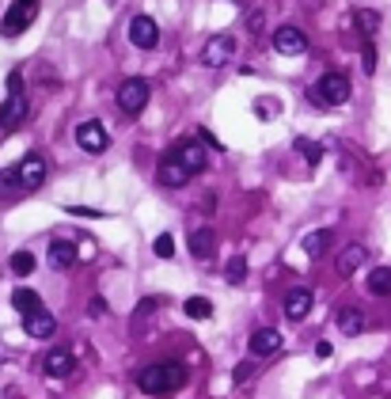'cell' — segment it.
<instances>
[{
	"mask_svg": "<svg viewBox=\"0 0 391 399\" xmlns=\"http://www.w3.org/2000/svg\"><path fill=\"white\" fill-rule=\"evenodd\" d=\"M34 16H38V0H12V8L4 12V23H0L4 38H19Z\"/></svg>",
	"mask_w": 391,
	"mask_h": 399,
	"instance_id": "2",
	"label": "cell"
},
{
	"mask_svg": "<svg viewBox=\"0 0 391 399\" xmlns=\"http://www.w3.org/2000/svg\"><path fill=\"white\" fill-rule=\"evenodd\" d=\"M353 19H357V27H361L365 34H376V31H380V23H383V19H380V12H372V8H361Z\"/></svg>",
	"mask_w": 391,
	"mask_h": 399,
	"instance_id": "28",
	"label": "cell"
},
{
	"mask_svg": "<svg viewBox=\"0 0 391 399\" xmlns=\"http://www.w3.org/2000/svg\"><path fill=\"white\" fill-rule=\"evenodd\" d=\"M311 301H316L311 289H304V285H300V289H293V293L285 297V316L293 319V323H300V319L311 312Z\"/></svg>",
	"mask_w": 391,
	"mask_h": 399,
	"instance_id": "13",
	"label": "cell"
},
{
	"mask_svg": "<svg viewBox=\"0 0 391 399\" xmlns=\"http://www.w3.org/2000/svg\"><path fill=\"white\" fill-rule=\"evenodd\" d=\"M296 152H300L304 160L311 163V168L323 160V145H319V141H304V137H296Z\"/></svg>",
	"mask_w": 391,
	"mask_h": 399,
	"instance_id": "27",
	"label": "cell"
},
{
	"mask_svg": "<svg viewBox=\"0 0 391 399\" xmlns=\"http://www.w3.org/2000/svg\"><path fill=\"white\" fill-rule=\"evenodd\" d=\"M130 42L137 49H156V46H160V27H156V19L152 16H133Z\"/></svg>",
	"mask_w": 391,
	"mask_h": 399,
	"instance_id": "6",
	"label": "cell"
},
{
	"mask_svg": "<svg viewBox=\"0 0 391 399\" xmlns=\"http://www.w3.org/2000/svg\"><path fill=\"white\" fill-rule=\"evenodd\" d=\"M76 145H80L84 152H103V148L110 145V133L99 122H80L76 126Z\"/></svg>",
	"mask_w": 391,
	"mask_h": 399,
	"instance_id": "10",
	"label": "cell"
},
{
	"mask_svg": "<svg viewBox=\"0 0 391 399\" xmlns=\"http://www.w3.org/2000/svg\"><path fill=\"white\" fill-rule=\"evenodd\" d=\"M12 304H16V312H23V316L42 312V297L34 293V289H16V293H12Z\"/></svg>",
	"mask_w": 391,
	"mask_h": 399,
	"instance_id": "22",
	"label": "cell"
},
{
	"mask_svg": "<svg viewBox=\"0 0 391 399\" xmlns=\"http://www.w3.org/2000/svg\"><path fill=\"white\" fill-rule=\"evenodd\" d=\"M361 69H365L368 76L376 73V49L372 46H365V54H361Z\"/></svg>",
	"mask_w": 391,
	"mask_h": 399,
	"instance_id": "33",
	"label": "cell"
},
{
	"mask_svg": "<svg viewBox=\"0 0 391 399\" xmlns=\"http://www.w3.org/2000/svg\"><path fill=\"white\" fill-rule=\"evenodd\" d=\"M88 316H91V319L106 316V301H103V297H91V301H88Z\"/></svg>",
	"mask_w": 391,
	"mask_h": 399,
	"instance_id": "34",
	"label": "cell"
},
{
	"mask_svg": "<svg viewBox=\"0 0 391 399\" xmlns=\"http://www.w3.org/2000/svg\"><path fill=\"white\" fill-rule=\"evenodd\" d=\"M281 350V331H274V327H262V331L251 334V354L254 358H270V354Z\"/></svg>",
	"mask_w": 391,
	"mask_h": 399,
	"instance_id": "12",
	"label": "cell"
},
{
	"mask_svg": "<svg viewBox=\"0 0 391 399\" xmlns=\"http://www.w3.org/2000/svg\"><path fill=\"white\" fill-rule=\"evenodd\" d=\"M69 213H76V217H106V213H99V209H84V205H69Z\"/></svg>",
	"mask_w": 391,
	"mask_h": 399,
	"instance_id": "37",
	"label": "cell"
},
{
	"mask_svg": "<svg viewBox=\"0 0 391 399\" xmlns=\"http://www.w3.org/2000/svg\"><path fill=\"white\" fill-rule=\"evenodd\" d=\"M334 323H338V334H346V339H353V334L365 331V316H361V308H338V312H334Z\"/></svg>",
	"mask_w": 391,
	"mask_h": 399,
	"instance_id": "17",
	"label": "cell"
},
{
	"mask_svg": "<svg viewBox=\"0 0 391 399\" xmlns=\"http://www.w3.org/2000/svg\"><path fill=\"white\" fill-rule=\"evenodd\" d=\"M331 350H334L331 342H319V346H316V354H319V358H331Z\"/></svg>",
	"mask_w": 391,
	"mask_h": 399,
	"instance_id": "38",
	"label": "cell"
},
{
	"mask_svg": "<svg viewBox=\"0 0 391 399\" xmlns=\"http://www.w3.org/2000/svg\"><path fill=\"white\" fill-rule=\"evenodd\" d=\"M274 49L277 54H304L308 49V34L300 31V27H293V23H285V27H277L274 31Z\"/></svg>",
	"mask_w": 391,
	"mask_h": 399,
	"instance_id": "7",
	"label": "cell"
},
{
	"mask_svg": "<svg viewBox=\"0 0 391 399\" xmlns=\"http://www.w3.org/2000/svg\"><path fill=\"white\" fill-rule=\"evenodd\" d=\"M16 175H19V183H23V190H38L42 183H46V160H42L38 152L23 156L19 168H16Z\"/></svg>",
	"mask_w": 391,
	"mask_h": 399,
	"instance_id": "9",
	"label": "cell"
},
{
	"mask_svg": "<svg viewBox=\"0 0 391 399\" xmlns=\"http://www.w3.org/2000/svg\"><path fill=\"white\" fill-rule=\"evenodd\" d=\"M224 277H228L232 285H239L247 277V259L244 255H236V259H228V266H224Z\"/></svg>",
	"mask_w": 391,
	"mask_h": 399,
	"instance_id": "30",
	"label": "cell"
},
{
	"mask_svg": "<svg viewBox=\"0 0 391 399\" xmlns=\"http://www.w3.org/2000/svg\"><path fill=\"white\" fill-rule=\"evenodd\" d=\"M23 122H27V99L23 95H8V99H4V106H0V130L16 133Z\"/></svg>",
	"mask_w": 391,
	"mask_h": 399,
	"instance_id": "11",
	"label": "cell"
},
{
	"mask_svg": "<svg viewBox=\"0 0 391 399\" xmlns=\"http://www.w3.org/2000/svg\"><path fill=\"white\" fill-rule=\"evenodd\" d=\"M156 179H160L163 187L179 190V187H187V183H190V171L179 163V156H175V152H167V156L160 160V168H156Z\"/></svg>",
	"mask_w": 391,
	"mask_h": 399,
	"instance_id": "8",
	"label": "cell"
},
{
	"mask_svg": "<svg viewBox=\"0 0 391 399\" xmlns=\"http://www.w3.org/2000/svg\"><path fill=\"white\" fill-rule=\"evenodd\" d=\"M262 23H266V19H262V12H251V19H247V27H251V34H262Z\"/></svg>",
	"mask_w": 391,
	"mask_h": 399,
	"instance_id": "35",
	"label": "cell"
},
{
	"mask_svg": "<svg viewBox=\"0 0 391 399\" xmlns=\"http://www.w3.org/2000/svg\"><path fill=\"white\" fill-rule=\"evenodd\" d=\"M175 156H179V163L190 171V175H198V171L209 163V152H205L202 145H194V141H190V145H179V148H175Z\"/></svg>",
	"mask_w": 391,
	"mask_h": 399,
	"instance_id": "15",
	"label": "cell"
},
{
	"mask_svg": "<svg viewBox=\"0 0 391 399\" xmlns=\"http://www.w3.org/2000/svg\"><path fill=\"white\" fill-rule=\"evenodd\" d=\"M152 247H156V255H160V259H171V255H175V240H171V232H160Z\"/></svg>",
	"mask_w": 391,
	"mask_h": 399,
	"instance_id": "31",
	"label": "cell"
},
{
	"mask_svg": "<svg viewBox=\"0 0 391 399\" xmlns=\"http://www.w3.org/2000/svg\"><path fill=\"white\" fill-rule=\"evenodd\" d=\"M350 76L346 73H323L319 76V84H316V99L323 106H342L346 99H350Z\"/></svg>",
	"mask_w": 391,
	"mask_h": 399,
	"instance_id": "3",
	"label": "cell"
},
{
	"mask_svg": "<svg viewBox=\"0 0 391 399\" xmlns=\"http://www.w3.org/2000/svg\"><path fill=\"white\" fill-rule=\"evenodd\" d=\"M327 244H331V228H316V232H308V236L300 240V247H304L308 259H319V255L327 251Z\"/></svg>",
	"mask_w": 391,
	"mask_h": 399,
	"instance_id": "21",
	"label": "cell"
},
{
	"mask_svg": "<svg viewBox=\"0 0 391 399\" xmlns=\"http://www.w3.org/2000/svg\"><path fill=\"white\" fill-rule=\"evenodd\" d=\"M23 331L31 339H49V334L58 331V319L49 316V312H34V316H23Z\"/></svg>",
	"mask_w": 391,
	"mask_h": 399,
	"instance_id": "16",
	"label": "cell"
},
{
	"mask_svg": "<svg viewBox=\"0 0 391 399\" xmlns=\"http://www.w3.org/2000/svg\"><path fill=\"white\" fill-rule=\"evenodd\" d=\"M19 190H23V183H19L16 171H0V202H12Z\"/></svg>",
	"mask_w": 391,
	"mask_h": 399,
	"instance_id": "24",
	"label": "cell"
},
{
	"mask_svg": "<svg viewBox=\"0 0 391 399\" xmlns=\"http://www.w3.org/2000/svg\"><path fill=\"white\" fill-rule=\"evenodd\" d=\"M182 312H187L190 319H209L213 316V304L205 301V297H190V301L182 304Z\"/></svg>",
	"mask_w": 391,
	"mask_h": 399,
	"instance_id": "25",
	"label": "cell"
},
{
	"mask_svg": "<svg viewBox=\"0 0 391 399\" xmlns=\"http://www.w3.org/2000/svg\"><path fill=\"white\" fill-rule=\"evenodd\" d=\"M213 251H217V232L213 228H198L190 236V255L194 259H213Z\"/></svg>",
	"mask_w": 391,
	"mask_h": 399,
	"instance_id": "19",
	"label": "cell"
},
{
	"mask_svg": "<svg viewBox=\"0 0 391 399\" xmlns=\"http://www.w3.org/2000/svg\"><path fill=\"white\" fill-rule=\"evenodd\" d=\"M368 293L372 297H391V270L388 266H376L368 274Z\"/></svg>",
	"mask_w": 391,
	"mask_h": 399,
	"instance_id": "23",
	"label": "cell"
},
{
	"mask_svg": "<svg viewBox=\"0 0 391 399\" xmlns=\"http://www.w3.org/2000/svg\"><path fill=\"white\" fill-rule=\"evenodd\" d=\"M76 262V244H69V240H54L49 244V266L54 270H69Z\"/></svg>",
	"mask_w": 391,
	"mask_h": 399,
	"instance_id": "20",
	"label": "cell"
},
{
	"mask_svg": "<svg viewBox=\"0 0 391 399\" xmlns=\"http://www.w3.org/2000/svg\"><path fill=\"white\" fill-rule=\"evenodd\" d=\"M12 274H19V277L34 274V255L31 251H16V255H12Z\"/></svg>",
	"mask_w": 391,
	"mask_h": 399,
	"instance_id": "29",
	"label": "cell"
},
{
	"mask_svg": "<svg viewBox=\"0 0 391 399\" xmlns=\"http://www.w3.org/2000/svg\"><path fill=\"white\" fill-rule=\"evenodd\" d=\"M76 369V358L69 350H49L46 354V373L54 376V380H61V376H69Z\"/></svg>",
	"mask_w": 391,
	"mask_h": 399,
	"instance_id": "18",
	"label": "cell"
},
{
	"mask_svg": "<svg viewBox=\"0 0 391 399\" xmlns=\"http://www.w3.org/2000/svg\"><path fill=\"white\" fill-rule=\"evenodd\" d=\"M8 88H12V95H23V76L12 73V76H8Z\"/></svg>",
	"mask_w": 391,
	"mask_h": 399,
	"instance_id": "36",
	"label": "cell"
},
{
	"mask_svg": "<svg viewBox=\"0 0 391 399\" xmlns=\"http://www.w3.org/2000/svg\"><path fill=\"white\" fill-rule=\"evenodd\" d=\"M156 308H160V304H156L152 297H148V301H141L137 312H133V331H145V323L156 316Z\"/></svg>",
	"mask_w": 391,
	"mask_h": 399,
	"instance_id": "26",
	"label": "cell"
},
{
	"mask_svg": "<svg viewBox=\"0 0 391 399\" xmlns=\"http://www.w3.org/2000/svg\"><path fill=\"white\" fill-rule=\"evenodd\" d=\"M368 262V251H365V244H350L342 255H338V274L342 277H350V274H357L361 266Z\"/></svg>",
	"mask_w": 391,
	"mask_h": 399,
	"instance_id": "14",
	"label": "cell"
},
{
	"mask_svg": "<svg viewBox=\"0 0 391 399\" xmlns=\"http://www.w3.org/2000/svg\"><path fill=\"white\" fill-rule=\"evenodd\" d=\"M232 57H236V38H232V34H213V38L205 42V49H202V61L209 69L228 65Z\"/></svg>",
	"mask_w": 391,
	"mask_h": 399,
	"instance_id": "5",
	"label": "cell"
},
{
	"mask_svg": "<svg viewBox=\"0 0 391 399\" xmlns=\"http://www.w3.org/2000/svg\"><path fill=\"white\" fill-rule=\"evenodd\" d=\"M148 95H152L148 80H141V76H130V80H122V88H118V106H122L126 114H141V111L148 106Z\"/></svg>",
	"mask_w": 391,
	"mask_h": 399,
	"instance_id": "4",
	"label": "cell"
},
{
	"mask_svg": "<svg viewBox=\"0 0 391 399\" xmlns=\"http://www.w3.org/2000/svg\"><path fill=\"white\" fill-rule=\"evenodd\" d=\"M137 384L145 396H167V391H179L187 384V369L179 361H160V365H148L137 373Z\"/></svg>",
	"mask_w": 391,
	"mask_h": 399,
	"instance_id": "1",
	"label": "cell"
},
{
	"mask_svg": "<svg viewBox=\"0 0 391 399\" xmlns=\"http://www.w3.org/2000/svg\"><path fill=\"white\" fill-rule=\"evenodd\" d=\"M251 376H254V365H247V361H239V365H236V373H232V380H236V384H247V380H251Z\"/></svg>",
	"mask_w": 391,
	"mask_h": 399,
	"instance_id": "32",
	"label": "cell"
}]
</instances>
